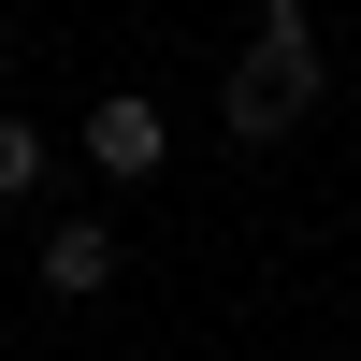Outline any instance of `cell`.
Instances as JSON below:
<instances>
[{
	"label": "cell",
	"instance_id": "2",
	"mask_svg": "<svg viewBox=\"0 0 361 361\" xmlns=\"http://www.w3.org/2000/svg\"><path fill=\"white\" fill-rule=\"evenodd\" d=\"M159 159H173V116L145 102V87H116V102H87V173H116V188H145Z\"/></svg>",
	"mask_w": 361,
	"mask_h": 361
},
{
	"label": "cell",
	"instance_id": "1",
	"mask_svg": "<svg viewBox=\"0 0 361 361\" xmlns=\"http://www.w3.org/2000/svg\"><path fill=\"white\" fill-rule=\"evenodd\" d=\"M318 87H333V58L304 44V15H275L246 58H231L217 116H231V145H275V130H304V116H318Z\"/></svg>",
	"mask_w": 361,
	"mask_h": 361
},
{
	"label": "cell",
	"instance_id": "3",
	"mask_svg": "<svg viewBox=\"0 0 361 361\" xmlns=\"http://www.w3.org/2000/svg\"><path fill=\"white\" fill-rule=\"evenodd\" d=\"M44 289H58V304L116 289V231H102V217H58V231H44Z\"/></svg>",
	"mask_w": 361,
	"mask_h": 361
},
{
	"label": "cell",
	"instance_id": "4",
	"mask_svg": "<svg viewBox=\"0 0 361 361\" xmlns=\"http://www.w3.org/2000/svg\"><path fill=\"white\" fill-rule=\"evenodd\" d=\"M15 202H44V130L0 116V217H15Z\"/></svg>",
	"mask_w": 361,
	"mask_h": 361
},
{
	"label": "cell",
	"instance_id": "5",
	"mask_svg": "<svg viewBox=\"0 0 361 361\" xmlns=\"http://www.w3.org/2000/svg\"><path fill=\"white\" fill-rule=\"evenodd\" d=\"M275 15H318V0H275Z\"/></svg>",
	"mask_w": 361,
	"mask_h": 361
}]
</instances>
